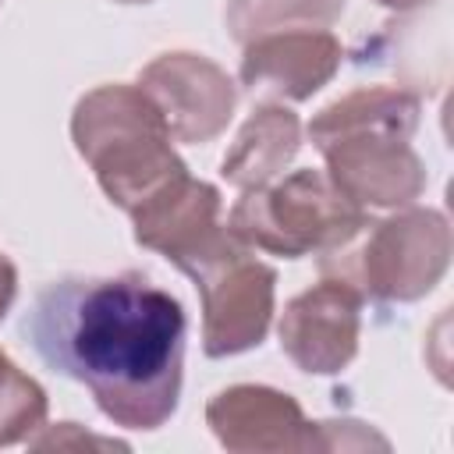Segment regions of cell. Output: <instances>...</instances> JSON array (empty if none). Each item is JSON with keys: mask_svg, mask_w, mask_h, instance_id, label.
<instances>
[{"mask_svg": "<svg viewBox=\"0 0 454 454\" xmlns=\"http://www.w3.org/2000/svg\"><path fill=\"white\" fill-rule=\"evenodd\" d=\"M138 89L163 114L170 138L188 145L213 142L238 106L231 74L209 57L188 50L160 53L156 60H149L138 74Z\"/></svg>", "mask_w": 454, "mask_h": 454, "instance_id": "cell-7", "label": "cell"}, {"mask_svg": "<svg viewBox=\"0 0 454 454\" xmlns=\"http://www.w3.org/2000/svg\"><path fill=\"white\" fill-rule=\"evenodd\" d=\"M301 149V121L284 103H262L220 160V177L241 192L277 181Z\"/></svg>", "mask_w": 454, "mask_h": 454, "instance_id": "cell-12", "label": "cell"}, {"mask_svg": "<svg viewBox=\"0 0 454 454\" xmlns=\"http://www.w3.org/2000/svg\"><path fill=\"white\" fill-rule=\"evenodd\" d=\"M362 294L340 280L323 277L284 305L277 323L280 351L312 376H337L358 355Z\"/></svg>", "mask_w": 454, "mask_h": 454, "instance_id": "cell-9", "label": "cell"}, {"mask_svg": "<svg viewBox=\"0 0 454 454\" xmlns=\"http://www.w3.org/2000/svg\"><path fill=\"white\" fill-rule=\"evenodd\" d=\"M344 60V46L330 28H280L245 43L241 85L273 99H312Z\"/></svg>", "mask_w": 454, "mask_h": 454, "instance_id": "cell-10", "label": "cell"}, {"mask_svg": "<svg viewBox=\"0 0 454 454\" xmlns=\"http://www.w3.org/2000/svg\"><path fill=\"white\" fill-rule=\"evenodd\" d=\"M28 447L35 450H50V447H103V450H128V443L121 440H106V436H92V433H82V426L74 422H57V426H43L39 436L28 440Z\"/></svg>", "mask_w": 454, "mask_h": 454, "instance_id": "cell-16", "label": "cell"}, {"mask_svg": "<svg viewBox=\"0 0 454 454\" xmlns=\"http://www.w3.org/2000/svg\"><path fill=\"white\" fill-rule=\"evenodd\" d=\"M206 422L220 447L234 454L312 450V422L301 404L262 383H238L209 397Z\"/></svg>", "mask_w": 454, "mask_h": 454, "instance_id": "cell-11", "label": "cell"}, {"mask_svg": "<svg viewBox=\"0 0 454 454\" xmlns=\"http://www.w3.org/2000/svg\"><path fill=\"white\" fill-rule=\"evenodd\" d=\"M376 4H383V7H390V11H415V7H426V4H433V0H376Z\"/></svg>", "mask_w": 454, "mask_h": 454, "instance_id": "cell-18", "label": "cell"}, {"mask_svg": "<svg viewBox=\"0 0 454 454\" xmlns=\"http://www.w3.org/2000/svg\"><path fill=\"white\" fill-rule=\"evenodd\" d=\"M450 266V223L440 209L401 206L365 220L351 238L319 252V277L340 280L372 301H419Z\"/></svg>", "mask_w": 454, "mask_h": 454, "instance_id": "cell-4", "label": "cell"}, {"mask_svg": "<svg viewBox=\"0 0 454 454\" xmlns=\"http://www.w3.org/2000/svg\"><path fill=\"white\" fill-rule=\"evenodd\" d=\"M344 14V0H231L227 28L234 43L280 28H326Z\"/></svg>", "mask_w": 454, "mask_h": 454, "instance_id": "cell-13", "label": "cell"}, {"mask_svg": "<svg viewBox=\"0 0 454 454\" xmlns=\"http://www.w3.org/2000/svg\"><path fill=\"white\" fill-rule=\"evenodd\" d=\"M14 298H18V270H14V262L0 252V319L11 312Z\"/></svg>", "mask_w": 454, "mask_h": 454, "instance_id": "cell-17", "label": "cell"}, {"mask_svg": "<svg viewBox=\"0 0 454 454\" xmlns=\"http://www.w3.org/2000/svg\"><path fill=\"white\" fill-rule=\"evenodd\" d=\"M35 355L82 383L121 429H160L181 397V301L149 277H64L46 284L21 319Z\"/></svg>", "mask_w": 454, "mask_h": 454, "instance_id": "cell-1", "label": "cell"}, {"mask_svg": "<svg viewBox=\"0 0 454 454\" xmlns=\"http://www.w3.org/2000/svg\"><path fill=\"white\" fill-rule=\"evenodd\" d=\"M362 450V447H380L387 450L390 443L372 433L365 422L340 419V422H312V450Z\"/></svg>", "mask_w": 454, "mask_h": 454, "instance_id": "cell-15", "label": "cell"}, {"mask_svg": "<svg viewBox=\"0 0 454 454\" xmlns=\"http://www.w3.org/2000/svg\"><path fill=\"white\" fill-rule=\"evenodd\" d=\"M135 241L142 248L160 252L181 273H195L206 259L220 255L238 238L227 231L220 216V192L192 174L163 188L142 209L131 213Z\"/></svg>", "mask_w": 454, "mask_h": 454, "instance_id": "cell-8", "label": "cell"}, {"mask_svg": "<svg viewBox=\"0 0 454 454\" xmlns=\"http://www.w3.org/2000/svg\"><path fill=\"white\" fill-rule=\"evenodd\" d=\"M422 103L394 85H365L326 103L309 121V138L326 160V177L362 209H401L426 192V163L411 149Z\"/></svg>", "mask_w": 454, "mask_h": 454, "instance_id": "cell-2", "label": "cell"}, {"mask_svg": "<svg viewBox=\"0 0 454 454\" xmlns=\"http://www.w3.org/2000/svg\"><path fill=\"white\" fill-rule=\"evenodd\" d=\"M46 390L0 348V447L28 443L46 426Z\"/></svg>", "mask_w": 454, "mask_h": 454, "instance_id": "cell-14", "label": "cell"}, {"mask_svg": "<svg viewBox=\"0 0 454 454\" xmlns=\"http://www.w3.org/2000/svg\"><path fill=\"white\" fill-rule=\"evenodd\" d=\"M71 142L103 195L128 216L188 174L170 128L138 85H99L74 103Z\"/></svg>", "mask_w": 454, "mask_h": 454, "instance_id": "cell-3", "label": "cell"}, {"mask_svg": "<svg viewBox=\"0 0 454 454\" xmlns=\"http://www.w3.org/2000/svg\"><path fill=\"white\" fill-rule=\"evenodd\" d=\"M365 220L369 209L340 195L326 170L301 167L270 184L241 192V199L231 206L227 231L248 248L301 259L340 245Z\"/></svg>", "mask_w": 454, "mask_h": 454, "instance_id": "cell-5", "label": "cell"}, {"mask_svg": "<svg viewBox=\"0 0 454 454\" xmlns=\"http://www.w3.org/2000/svg\"><path fill=\"white\" fill-rule=\"evenodd\" d=\"M117 4H149V0H117Z\"/></svg>", "mask_w": 454, "mask_h": 454, "instance_id": "cell-19", "label": "cell"}, {"mask_svg": "<svg viewBox=\"0 0 454 454\" xmlns=\"http://www.w3.org/2000/svg\"><path fill=\"white\" fill-rule=\"evenodd\" d=\"M202 294V351L209 358H231L259 348L273 323L277 270L234 241L220 255L206 259L192 273Z\"/></svg>", "mask_w": 454, "mask_h": 454, "instance_id": "cell-6", "label": "cell"}]
</instances>
